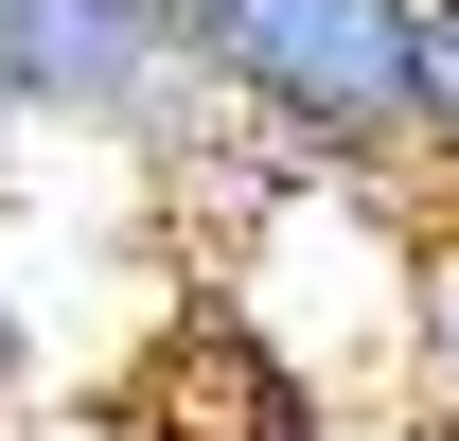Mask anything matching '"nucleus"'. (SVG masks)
Returning a JSON list of instances; mask_svg holds the SVG:
<instances>
[{
  "instance_id": "3",
  "label": "nucleus",
  "mask_w": 459,
  "mask_h": 441,
  "mask_svg": "<svg viewBox=\"0 0 459 441\" xmlns=\"http://www.w3.org/2000/svg\"><path fill=\"white\" fill-rule=\"evenodd\" d=\"M406 406H424V441H459V195L406 247Z\"/></svg>"
},
{
  "instance_id": "2",
  "label": "nucleus",
  "mask_w": 459,
  "mask_h": 441,
  "mask_svg": "<svg viewBox=\"0 0 459 441\" xmlns=\"http://www.w3.org/2000/svg\"><path fill=\"white\" fill-rule=\"evenodd\" d=\"M177 0H0V142H177Z\"/></svg>"
},
{
  "instance_id": "4",
  "label": "nucleus",
  "mask_w": 459,
  "mask_h": 441,
  "mask_svg": "<svg viewBox=\"0 0 459 441\" xmlns=\"http://www.w3.org/2000/svg\"><path fill=\"white\" fill-rule=\"evenodd\" d=\"M424 18V195H459V0H406Z\"/></svg>"
},
{
  "instance_id": "1",
  "label": "nucleus",
  "mask_w": 459,
  "mask_h": 441,
  "mask_svg": "<svg viewBox=\"0 0 459 441\" xmlns=\"http://www.w3.org/2000/svg\"><path fill=\"white\" fill-rule=\"evenodd\" d=\"M195 107L283 142V177L424 195V18L406 0H177Z\"/></svg>"
}]
</instances>
